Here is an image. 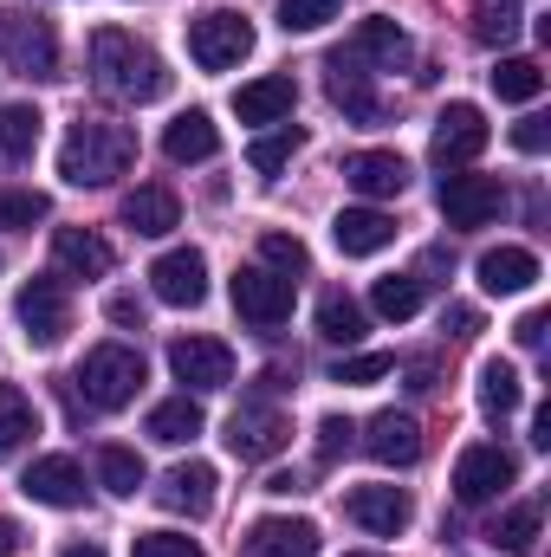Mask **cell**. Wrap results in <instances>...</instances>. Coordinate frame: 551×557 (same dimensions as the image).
Returning a JSON list of instances; mask_svg holds the SVG:
<instances>
[{
    "label": "cell",
    "instance_id": "obj_1",
    "mask_svg": "<svg viewBox=\"0 0 551 557\" xmlns=\"http://www.w3.org/2000/svg\"><path fill=\"white\" fill-rule=\"evenodd\" d=\"M91 85L118 104H156L169 98V65L124 26H98L91 33Z\"/></svg>",
    "mask_w": 551,
    "mask_h": 557
},
{
    "label": "cell",
    "instance_id": "obj_2",
    "mask_svg": "<svg viewBox=\"0 0 551 557\" xmlns=\"http://www.w3.org/2000/svg\"><path fill=\"white\" fill-rule=\"evenodd\" d=\"M131 162H137V137L124 124H105V117H78L59 143V175L72 188H111Z\"/></svg>",
    "mask_w": 551,
    "mask_h": 557
},
{
    "label": "cell",
    "instance_id": "obj_3",
    "mask_svg": "<svg viewBox=\"0 0 551 557\" xmlns=\"http://www.w3.org/2000/svg\"><path fill=\"white\" fill-rule=\"evenodd\" d=\"M78 389H85V403L105 409V416L131 409L137 389H143V357L131 350V344H98V350H85V363H78Z\"/></svg>",
    "mask_w": 551,
    "mask_h": 557
},
{
    "label": "cell",
    "instance_id": "obj_4",
    "mask_svg": "<svg viewBox=\"0 0 551 557\" xmlns=\"http://www.w3.org/2000/svg\"><path fill=\"white\" fill-rule=\"evenodd\" d=\"M0 59L20 78H59V33L39 13H0Z\"/></svg>",
    "mask_w": 551,
    "mask_h": 557
},
{
    "label": "cell",
    "instance_id": "obj_5",
    "mask_svg": "<svg viewBox=\"0 0 551 557\" xmlns=\"http://www.w3.org/2000/svg\"><path fill=\"white\" fill-rule=\"evenodd\" d=\"M247 52H254V26H247L241 13L215 7V13L188 20V59H195L201 72H228V65H241Z\"/></svg>",
    "mask_w": 551,
    "mask_h": 557
},
{
    "label": "cell",
    "instance_id": "obj_6",
    "mask_svg": "<svg viewBox=\"0 0 551 557\" xmlns=\"http://www.w3.org/2000/svg\"><path fill=\"white\" fill-rule=\"evenodd\" d=\"M13 311L26 324V344H39V350H59L65 331H72V292H65V278H26L20 298H13Z\"/></svg>",
    "mask_w": 551,
    "mask_h": 557
},
{
    "label": "cell",
    "instance_id": "obj_7",
    "mask_svg": "<svg viewBox=\"0 0 551 557\" xmlns=\"http://www.w3.org/2000/svg\"><path fill=\"white\" fill-rule=\"evenodd\" d=\"M434 201H441L448 227H487V221H500L506 188H500V175H467V169H448Z\"/></svg>",
    "mask_w": 551,
    "mask_h": 557
},
{
    "label": "cell",
    "instance_id": "obj_8",
    "mask_svg": "<svg viewBox=\"0 0 551 557\" xmlns=\"http://www.w3.org/2000/svg\"><path fill=\"white\" fill-rule=\"evenodd\" d=\"M228 292H234V311L260 331H279L292 318V278L273 273V267H241L228 278Z\"/></svg>",
    "mask_w": 551,
    "mask_h": 557
},
{
    "label": "cell",
    "instance_id": "obj_9",
    "mask_svg": "<svg viewBox=\"0 0 551 557\" xmlns=\"http://www.w3.org/2000/svg\"><path fill=\"white\" fill-rule=\"evenodd\" d=\"M513 480H519V460H513L506 447H493V441H480V447H467V454L454 460V499H461V506H487V499H500Z\"/></svg>",
    "mask_w": 551,
    "mask_h": 557
},
{
    "label": "cell",
    "instance_id": "obj_10",
    "mask_svg": "<svg viewBox=\"0 0 551 557\" xmlns=\"http://www.w3.org/2000/svg\"><path fill=\"white\" fill-rule=\"evenodd\" d=\"M169 370H175V383H188L195 396H215V389L234 383V350H228L221 337H175V344H169Z\"/></svg>",
    "mask_w": 551,
    "mask_h": 557
},
{
    "label": "cell",
    "instance_id": "obj_11",
    "mask_svg": "<svg viewBox=\"0 0 551 557\" xmlns=\"http://www.w3.org/2000/svg\"><path fill=\"white\" fill-rule=\"evenodd\" d=\"M487 117H480V104H448L441 117H434V143H428V156H434V169H467L480 149H487Z\"/></svg>",
    "mask_w": 551,
    "mask_h": 557
},
{
    "label": "cell",
    "instance_id": "obj_12",
    "mask_svg": "<svg viewBox=\"0 0 551 557\" xmlns=\"http://www.w3.org/2000/svg\"><path fill=\"white\" fill-rule=\"evenodd\" d=\"M228 447H234V460H273L292 447V421L267 403H241L228 421Z\"/></svg>",
    "mask_w": 551,
    "mask_h": 557
},
{
    "label": "cell",
    "instance_id": "obj_13",
    "mask_svg": "<svg viewBox=\"0 0 551 557\" xmlns=\"http://www.w3.org/2000/svg\"><path fill=\"white\" fill-rule=\"evenodd\" d=\"M215 486H221V473L208 460H182V467H169L156 480V506L175 512V519H208L215 512Z\"/></svg>",
    "mask_w": 551,
    "mask_h": 557
},
{
    "label": "cell",
    "instance_id": "obj_14",
    "mask_svg": "<svg viewBox=\"0 0 551 557\" xmlns=\"http://www.w3.org/2000/svg\"><path fill=\"white\" fill-rule=\"evenodd\" d=\"M149 292H156L162 305H175V311H195V305L208 298V260H201L195 247L162 253V260L149 267Z\"/></svg>",
    "mask_w": 551,
    "mask_h": 557
},
{
    "label": "cell",
    "instance_id": "obj_15",
    "mask_svg": "<svg viewBox=\"0 0 551 557\" xmlns=\"http://www.w3.org/2000/svg\"><path fill=\"white\" fill-rule=\"evenodd\" d=\"M409 52H415V46H409V33H403L396 20H364V26L338 46V59H344V65H357V72H364V65L396 72V65H409Z\"/></svg>",
    "mask_w": 551,
    "mask_h": 557
},
{
    "label": "cell",
    "instance_id": "obj_16",
    "mask_svg": "<svg viewBox=\"0 0 551 557\" xmlns=\"http://www.w3.org/2000/svg\"><path fill=\"white\" fill-rule=\"evenodd\" d=\"M20 493H26V499H39V506L72 512V506H85V467H78L72 454H46V460H33V467H26Z\"/></svg>",
    "mask_w": 551,
    "mask_h": 557
},
{
    "label": "cell",
    "instance_id": "obj_17",
    "mask_svg": "<svg viewBox=\"0 0 551 557\" xmlns=\"http://www.w3.org/2000/svg\"><path fill=\"white\" fill-rule=\"evenodd\" d=\"M344 182H351L364 201H390V195L409 188V162H403L396 149H357V156H344Z\"/></svg>",
    "mask_w": 551,
    "mask_h": 557
},
{
    "label": "cell",
    "instance_id": "obj_18",
    "mask_svg": "<svg viewBox=\"0 0 551 557\" xmlns=\"http://www.w3.org/2000/svg\"><path fill=\"white\" fill-rule=\"evenodd\" d=\"M344 512H351L364 532H377V539H396V532L415 519V506H409V493H403V486H351Z\"/></svg>",
    "mask_w": 551,
    "mask_h": 557
},
{
    "label": "cell",
    "instance_id": "obj_19",
    "mask_svg": "<svg viewBox=\"0 0 551 557\" xmlns=\"http://www.w3.org/2000/svg\"><path fill=\"white\" fill-rule=\"evenodd\" d=\"M241 552L247 557H318V525L311 519H254Z\"/></svg>",
    "mask_w": 551,
    "mask_h": 557
},
{
    "label": "cell",
    "instance_id": "obj_20",
    "mask_svg": "<svg viewBox=\"0 0 551 557\" xmlns=\"http://www.w3.org/2000/svg\"><path fill=\"white\" fill-rule=\"evenodd\" d=\"M331 240H338L344 260H370V253H383V247L396 240V221H390L383 208H344V214L331 221Z\"/></svg>",
    "mask_w": 551,
    "mask_h": 557
},
{
    "label": "cell",
    "instance_id": "obj_21",
    "mask_svg": "<svg viewBox=\"0 0 551 557\" xmlns=\"http://www.w3.org/2000/svg\"><path fill=\"white\" fill-rule=\"evenodd\" d=\"M52 260H59L65 278H105L111 267H118L111 240L91 234V227H59V234H52Z\"/></svg>",
    "mask_w": 551,
    "mask_h": 557
},
{
    "label": "cell",
    "instance_id": "obj_22",
    "mask_svg": "<svg viewBox=\"0 0 551 557\" xmlns=\"http://www.w3.org/2000/svg\"><path fill=\"white\" fill-rule=\"evenodd\" d=\"M124 227L143 234V240H162V234H175L182 227V201H175V188H162V182H143L124 195Z\"/></svg>",
    "mask_w": 551,
    "mask_h": 557
},
{
    "label": "cell",
    "instance_id": "obj_23",
    "mask_svg": "<svg viewBox=\"0 0 551 557\" xmlns=\"http://www.w3.org/2000/svg\"><path fill=\"white\" fill-rule=\"evenodd\" d=\"M364 454H370L377 467H415V460H421V421L383 409V416L370 421V434H364Z\"/></svg>",
    "mask_w": 551,
    "mask_h": 557
},
{
    "label": "cell",
    "instance_id": "obj_24",
    "mask_svg": "<svg viewBox=\"0 0 551 557\" xmlns=\"http://www.w3.org/2000/svg\"><path fill=\"white\" fill-rule=\"evenodd\" d=\"M325 91H331V104H338L344 117H357V124H377V117H383V98L370 91V72L344 65L338 52L325 59Z\"/></svg>",
    "mask_w": 551,
    "mask_h": 557
},
{
    "label": "cell",
    "instance_id": "obj_25",
    "mask_svg": "<svg viewBox=\"0 0 551 557\" xmlns=\"http://www.w3.org/2000/svg\"><path fill=\"white\" fill-rule=\"evenodd\" d=\"M480 285L493 292V298H513V292H532L539 285V253L532 247H493V253H480Z\"/></svg>",
    "mask_w": 551,
    "mask_h": 557
},
{
    "label": "cell",
    "instance_id": "obj_26",
    "mask_svg": "<svg viewBox=\"0 0 551 557\" xmlns=\"http://www.w3.org/2000/svg\"><path fill=\"white\" fill-rule=\"evenodd\" d=\"M162 156L169 162H215L221 156V131L208 111H182L169 131H162Z\"/></svg>",
    "mask_w": 551,
    "mask_h": 557
},
{
    "label": "cell",
    "instance_id": "obj_27",
    "mask_svg": "<svg viewBox=\"0 0 551 557\" xmlns=\"http://www.w3.org/2000/svg\"><path fill=\"white\" fill-rule=\"evenodd\" d=\"M292 104H298V85H292L285 72H273V78H254V85H241V91H234L241 124H279Z\"/></svg>",
    "mask_w": 551,
    "mask_h": 557
},
{
    "label": "cell",
    "instance_id": "obj_28",
    "mask_svg": "<svg viewBox=\"0 0 551 557\" xmlns=\"http://www.w3.org/2000/svg\"><path fill=\"white\" fill-rule=\"evenodd\" d=\"M201 403L182 389V396H169V403H156L149 409V441H162V447H182V441H195L201 434Z\"/></svg>",
    "mask_w": 551,
    "mask_h": 557
},
{
    "label": "cell",
    "instance_id": "obj_29",
    "mask_svg": "<svg viewBox=\"0 0 551 557\" xmlns=\"http://www.w3.org/2000/svg\"><path fill=\"white\" fill-rule=\"evenodd\" d=\"M39 111L33 104H0V162L7 169H20V162H33V149H39Z\"/></svg>",
    "mask_w": 551,
    "mask_h": 557
},
{
    "label": "cell",
    "instance_id": "obj_30",
    "mask_svg": "<svg viewBox=\"0 0 551 557\" xmlns=\"http://www.w3.org/2000/svg\"><path fill=\"white\" fill-rule=\"evenodd\" d=\"M519 403H526V389H519V370H513L506 357L480 363V416H487V421H506Z\"/></svg>",
    "mask_w": 551,
    "mask_h": 557
},
{
    "label": "cell",
    "instance_id": "obj_31",
    "mask_svg": "<svg viewBox=\"0 0 551 557\" xmlns=\"http://www.w3.org/2000/svg\"><path fill=\"white\" fill-rule=\"evenodd\" d=\"M33 434H39V409L26 403V389H20V383H0V460H7V454H20Z\"/></svg>",
    "mask_w": 551,
    "mask_h": 557
},
{
    "label": "cell",
    "instance_id": "obj_32",
    "mask_svg": "<svg viewBox=\"0 0 551 557\" xmlns=\"http://www.w3.org/2000/svg\"><path fill=\"white\" fill-rule=\"evenodd\" d=\"M364 331H370V318H364L357 298H344V292H325V298H318V337H331V344H357Z\"/></svg>",
    "mask_w": 551,
    "mask_h": 557
},
{
    "label": "cell",
    "instance_id": "obj_33",
    "mask_svg": "<svg viewBox=\"0 0 551 557\" xmlns=\"http://www.w3.org/2000/svg\"><path fill=\"white\" fill-rule=\"evenodd\" d=\"M493 91H500V104H532V98L546 91L539 59H500V65H493Z\"/></svg>",
    "mask_w": 551,
    "mask_h": 557
},
{
    "label": "cell",
    "instance_id": "obj_34",
    "mask_svg": "<svg viewBox=\"0 0 551 557\" xmlns=\"http://www.w3.org/2000/svg\"><path fill=\"white\" fill-rule=\"evenodd\" d=\"M519 26H526L519 0H474V39L480 46H506Z\"/></svg>",
    "mask_w": 551,
    "mask_h": 557
},
{
    "label": "cell",
    "instance_id": "obj_35",
    "mask_svg": "<svg viewBox=\"0 0 551 557\" xmlns=\"http://www.w3.org/2000/svg\"><path fill=\"white\" fill-rule=\"evenodd\" d=\"M98 486H105V493H118V499H137L143 460L131 454V447H98Z\"/></svg>",
    "mask_w": 551,
    "mask_h": 557
},
{
    "label": "cell",
    "instance_id": "obj_36",
    "mask_svg": "<svg viewBox=\"0 0 551 557\" xmlns=\"http://www.w3.org/2000/svg\"><path fill=\"white\" fill-rule=\"evenodd\" d=\"M370 305H377L383 318H396V324H403V318H415V311H421V278H415V273H390V278H377Z\"/></svg>",
    "mask_w": 551,
    "mask_h": 557
},
{
    "label": "cell",
    "instance_id": "obj_37",
    "mask_svg": "<svg viewBox=\"0 0 551 557\" xmlns=\"http://www.w3.org/2000/svg\"><path fill=\"white\" fill-rule=\"evenodd\" d=\"M493 545H506V552H532L539 545V506H506L500 519H493V532H487Z\"/></svg>",
    "mask_w": 551,
    "mask_h": 557
},
{
    "label": "cell",
    "instance_id": "obj_38",
    "mask_svg": "<svg viewBox=\"0 0 551 557\" xmlns=\"http://www.w3.org/2000/svg\"><path fill=\"white\" fill-rule=\"evenodd\" d=\"M298 149H305V137L285 124V131H273V137H254V143H247V162H254L260 175H279V169H285Z\"/></svg>",
    "mask_w": 551,
    "mask_h": 557
},
{
    "label": "cell",
    "instance_id": "obj_39",
    "mask_svg": "<svg viewBox=\"0 0 551 557\" xmlns=\"http://www.w3.org/2000/svg\"><path fill=\"white\" fill-rule=\"evenodd\" d=\"M46 214H52V201L39 188H0V227H33Z\"/></svg>",
    "mask_w": 551,
    "mask_h": 557
},
{
    "label": "cell",
    "instance_id": "obj_40",
    "mask_svg": "<svg viewBox=\"0 0 551 557\" xmlns=\"http://www.w3.org/2000/svg\"><path fill=\"white\" fill-rule=\"evenodd\" d=\"M396 370V357L390 350H370V357H344L338 370H331V383H351V389H364V383H383Z\"/></svg>",
    "mask_w": 551,
    "mask_h": 557
},
{
    "label": "cell",
    "instance_id": "obj_41",
    "mask_svg": "<svg viewBox=\"0 0 551 557\" xmlns=\"http://www.w3.org/2000/svg\"><path fill=\"white\" fill-rule=\"evenodd\" d=\"M260 260H267V267H273V273H305V240H298V234H260Z\"/></svg>",
    "mask_w": 551,
    "mask_h": 557
},
{
    "label": "cell",
    "instance_id": "obj_42",
    "mask_svg": "<svg viewBox=\"0 0 551 557\" xmlns=\"http://www.w3.org/2000/svg\"><path fill=\"white\" fill-rule=\"evenodd\" d=\"M331 7H338V0H279V26H285V33H318V26L331 20Z\"/></svg>",
    "mask_w": 551,
    "mask_h": 557
},
{
    "label": "cell",
    "instance_id": "obj_43",
    "mask_svg": "<svg viewBox=\"0 0 551 557\" xmlns=\"http://www.w3.org/2000/svg\"><path fill=\"white\" fill-rule=\"evenodd\" d=\"M131 557H201V545L182 539V532H137Z\"/></svg>",
    "mask_w": 551,
    "mask_h": 557
},
{
    "label": "cell",
    "instance_id": "obj_44",
    "mask_svg": "<svg viewBox=\"0 0 551 557\" xmlns=\"http://www.w3.org/2000/svg\"><path fill=\"white\" fill-rule=\"evenodd\" d=\"M351 434H357V428H351L344 416H325L318 421V460H325V467L344 460V454H351Z\"/></svg>",
    "mask_w": 551,
    "mask_h": 557
},
{
    "label": "cell",
    "instance_id": "obj_45",
    "mask_svg": "<svg viewBox=\"0 0 551 557\" xmlns=\"http://www.w3.org/2000/svg\"><path fill=\"white\" fill-rule=\"evenodd\" d=\"M546 143H551L546 117H519V124H513V149H526V156H546Z\"/></svg>",
    "mask_w": 551,
    "mask_h": 557
},
{
    "label": "cell",
    "instance_id": "obj_46",
    "mask_svg": "<svg viewBox=\"0 0 551 557\" xmlns=\"http://www.w3.org/2000/svg\"><path fill=\"white\" fill-rule=\"evenodd\" d=\"M111 324H124V331H143V298L118 292V298H111Z\"/></svg>",
    "mask_w": 551,
    "mask_h": 557
},
{
    "label": "cell",
    "instance_id": "obj_47",
    "mask_svg": "<svg viewBox=\"0 0 551 557\" xmlns=\"http://www.w3.org/2000/svg\"><path fill=\"white\" fill-rule=\"evenodd\" d=\"M513 337H519V344H526V350H546V311H526V318H519V331H513Z\"/></svg>",
    "mask_w": 551,
    "mask_h": 557
},
{
    "label": "cell",
    "instance_id": "obj_48",
    "mask_svg": "<svg viewBox=\"0 0 551 557\" xmlns=\"http://www.w3.org/2000/svg\"><path fill=\"white\" fill-rule=\"evenodd\" d=\"M26 552V532H20V519H0V557H20Z\"/></svg>",
    "mask_w": 551,
    "mask_h": 557
},
{
    "label": "cell",
    "instance_id": "obj_49",
    "mask_svg": "<svg viewBox=\"0 0 551 557\" xmlns=\"http://www.w3.org/2000/svg\"><path fill=\"white\" fill-rule=\"evenodd\" d=\"M448 324H454V331H461V337H467V331H474V324H480V318H474V311H467V305H454V311H441V331H448Z\"/></svg>",
    "mask_w": 551,
    "mask_h": 557
},
{
    "label": "cell",
    "instance_id": "obj_50",
    "mask_svg": "<svg viewBox=\"0 0 551 557\" xmlns=\"http://www.w3.org/2000/svg\"><path fill=\"white\" fill-rule=\"evenodd\" d=\"M267 493H279V499H285V493H305V480H298V473H273Z\"/></svg>",
    "mask_w": 551,
    "mask_h": 557
},
{
    "label": "cell",
    "instance_id": "obj_51",
    "mask_svg": "<svg viewBox=\"0 0 551 557\" xmlns=\"http://www.w3.org/2000/svg\"><path fill=\"white\" fill-rule=\"evenodd\" d=\"M532 447H551V409H539V416H532Z\"/></svg>",
    "mask_w": 551,
    "mask_h": 557
},
{
    "label": "cell",
    "instance_id": "obj_52",
    "mask_svg": "<svg viewBox=\"0 0 551 557\" xmlns=\"http://www.w3.org/2000/svg\"><path fill=\"white\" fill-rule=\"evenodd\" d=\"M65 557H105V552H98V545H72Z\"/></svg>",
    "mask_w": 551,
    "mask_h": 557
},
{
    "label": "cell",
    "instance_id": "obj_53",
    "mask_svg": "<svg viewBox=\"0 0 551 557\" xmlns=\"http://www.w3.org/2000/svg\"><path fill=\"white\" fill-rule=\"evenodd\" d=\"M351 557H377V552H351Z\"/></svg>",
    "mask_w": 551,
    "mask_h": 557
}]
</instances>
